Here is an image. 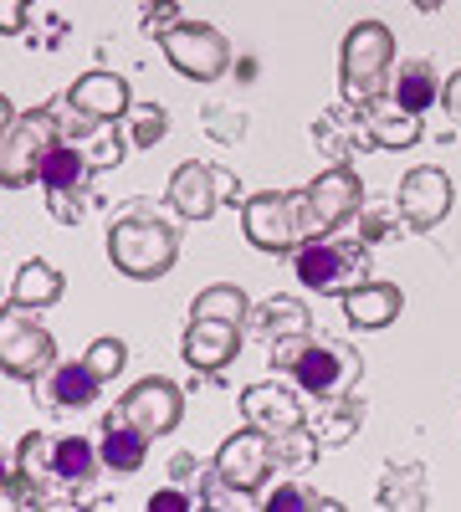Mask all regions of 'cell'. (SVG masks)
<instances>
[{
  "mask_svg": "<svg viewBox=\"0 0 461 512\" xmlns=\"http://www.w3.org/2000/svg\"><path fill=\"white\" fill-rule=\"evenodd\" d=\"M180 256V231L170 221L149 216V210H134V216H118L108 226V262L134 277V282H154L175 267Z\"/></svg>",
  "mask_w": 461,
  "mask_h": 512,
  "instance_id": "cell-1",
  "label": "cell"
},
{
  "mask_svg": "<svg viewBox=\"0 0 461 512\" xmlns=\"http://www.w3.org/2000/svg\"><path fill=\"white\" fill-rule=\"evenodd\" d=\"M292 272L308 292H333L344 297L349 287L369 282V241H328V236H313L292 251Z\"/></svg>",
  "mask_w": 461,
  "mask_h": 512,
  "instance_id": "cell-2",
  "label": "cell"
},
{
  "mask_svg": "<svg viewBox=\"0 0 461 512\" xmlns=\"http://www.w3.org/2000/svg\"><path fill=\"white\" fill-rule=\"evenodd\" d=\"M41 308H26V303H0V374L6 379H21V384H36L57 364V344L52 333L41 328L36 318Z\"/></svg>",
  "mask_w": 461,
  "mask_h": 512,
  "instance_id": "cell-3",
  "label": "cell"
},
{
  "mask_svg": "<svg viewBox=\"0 0 461 512\" xmlns=\"http://www.w3.org/2000/svg\"><path fill=\"white\" fill-rule=\"evenodd\" d=\"M395 72V36L385 21H359L344 36V103H369L385 93Z\"/></svg>",
  "mask_w": 461,
  "mask_h": 512,
  "instance_id": "cell-4",
  "label": "cell"
},
{
  "mask_svg": "<svg viewBox=\"0 0 461 512\" xmlns=\"http://www.w3.org/2000/svg\"><path fill=\"white\" fill-rule=\"evenodd\" d=\"M164 200H170V210H175L180 221H211L221 205H236V210L246 205L241 180L231 175V169L226 164H200V159H190V164L175 169Z\"/></svg>",
  "mask_w": 461,
  "mask_h": 512,
  "instance_id": "cell-5",
  "label": "cell"
},
{
  "mask_svg": "<svg viewBox=\"0 0 461 512\" xmlns=\"http://www.w3.org/2000/svg\"><path fill=\"white\" fill-rule=\"evenodd\" d=\"M57 139H62V113H52V108L16 113V123L6 128V139H0V185L6 190L36 185V169Z\"/></svg>",
  "mask_w": 461,
  "mask_h": 512,
  "instance_id": "cell-6",
  "label": "cell"
},
{
  "mask_svg": "<svg viewBox=\"0 0 461 512\" xmlns=\"http://www.w3.org/2000/svg\"><path fill=\"white\" fill-rule=\"evenodd\" d=\"M287 374H292V384H298L303 395L339 400V395H354V384L364 374V359L344 344V338H308Z\"/></svg>",
  "mask_w": 461,
  "mask_h": 512,
  "instance_id": "cell-7",
  "label": "cell"
},
{
  "mask_svg": "<svg viewBox=\"0 0 461 512\" xmlns=\"http://www.w3.org/2000/svg\"><path fill=\"white\" fill-rule=\"evenodd\" d=\"M241 231L257 251H298L308 241L303 231V195L298 190H262V195H246L241 205Z\"/></svg>",
  "mask_w": 461,
  "mask_h": 512,
  "instance_id": "cell-8",
  "label": "cell"
},
{
  "mask_svg": "<svg viewBox=\"0 0 461 512\" xmlns=\"http://www.w3.org/2000/svg\"><path fill=\"white\" fill-rule=\"evenodd\" d=\"M159 52L170 57V67L190 82H216L231 67V41L211 21H175L159 36Z\"/></svg>",
  "mask_w": 461,
  "mask_h": 512,
  "instance_id": "cell-9",
  "label": "cell"
},
{
  "mask_svg": "<svg viewBox=\"0 0 461 512\" xmlns=\"http://www.w3.org/2000/svg\"><path fill=\"white\" fill-rule=\"evenodd\" d=\"M298 195H303V231H308V241L313 236H333L349 216H359V205H364V185H359V175L349 164L323 169V175L308 190H298Z\"/></svg>",
  "mask_w": 461,
  "mask_h": 512,
  "instance_id": "cell-10",
  "label": "cell"
},
{
  "mask_svg": "<svg viewBox=\"0 0 461 512\" xmlns=\"http://www.w3.org/2000/svg\"><path fill=\"white\" fill-rule=\"evenodd\" d=\"M272 466H277V441L267 431H257V425H241V431L231 441H221V451H216V477L231 492H241L246 502L267 487Z\"/></svg>",
  "mask_w": 461,
  "mask_h": 512,
  "instance_id": "cell-11",
  "label": "cell"
},
{
  "mask_svg": "<svg viewBox=\"0 0 461 512\" xmlns=\"http://www.w3.org/2000/svg\"><path fill=\"white\" fill-rule=\"evenodd\" d=\"M129 425H139L144 436H170L175 425H180V415H185V395H180V384H170V379H139L129 395H123L118 405H113Z\"/></svg>",
  "mask_w": 461,
  "mask_h": 512,
  "instance_id": "cell-12",
  "label": "cell"
},
{
  "mask_svg": "<svg viewBox=\"0 0 461 512\" xmlns=\"http://www.w3.org/2000/svg\"><path fill=\"white\" fill-rule=\"evenodd\" d=\"M451 180H446V169H436V164H415V169H405V180H400V190H395V205H400V216H405V226L410 231H431L436 221H446L451 216Z\"/></svg>",
  "mask_w": 461,
  "mask_h": 512,
  "instance_id": "cell-13",
  "label": "cell"
},
{
  "mask_svg": "<svg viewBox=\"0 0 461 512\" xmlns=\"http://www.w3.org/2000/svg\"><path fill=\"white\" fill-rule=\"evenodd\" d=\"M241 415H246V425H257V431H267V436H287V431H298V425H308V405L298 400V390H287L282 379L246 384Z\"/></svg>",
  "mask_w": 461,
  "mask_h": 512,
  "instance_id": "cell-14",
  "label": "cell"
},
{
  "mask_svg": "<svg viewBox=\"0 0 461 512\" xmlns=\"http://www.w3.org/2000/svg\"><path fill=\"white\" fill-rule=\"evenodd\" d=\"M241 338H246L241 323H226V318H190L180 354H185V364H190L195 374H216V369H226V364L236 359Z\"/></svg>",
  "mask_w": 461,
  "mask_h": 512,
  "instance_id": "cell-15",
  "label": "cell"
},
{
  "mask_svg": "<svg viewBox=\"0 0 461 512\" xmlns=\"http://www.w3.org/2000/svg\"><path fill=\"white\" fill-rule=\"evenodd\" d=\"M62 103L72 113H82V118H93V123H123V113L134 108L129 82H123L118 72H82Z\"/></svg>",
  "mask_w": 461,
  "mask_h": 512,
  "instance_id": "cell-16",
  "label": "cell"
},
{
  "mask_svg": "<svg viewBox=\"0 0 461 512\" xmlns=\"http://www.w3.org/2000/svg\"><path fill=\"white\" fill-rule=\"evenodd\" d=\"M359 128H364V144H374V149H410L415 139L426 134L421 128V113H410V108H400L395 98H369V103H359Z\"/></svg>",
  "mask_w": 461,
  "mask_h": 512,
  "instance_id": "cell-17",
  "label": "cell"
},
{
  "mask_svg": "<svg viewBox=\"0 0 461 512\" xmlns=\"http://www.w3.org/2000/svg\"><path fill=\"white\" fill-rule=\"evenodd\" d=\"M103 390V379L88 369V364H52L47 374H41V400H47L52 410H88Z\"/></svg>",
  "mask_w": 461,
  "mask_h": 512,
  "instance_id": "cell-18",
  "label": "cell"
},
{
  "mask_svg": "<svg viewBox=\"0 0 461 512\" xmlns=\"http://www.w3.org/2000/svg\"><path fill=\"white\" fill-rule=\"evenodd\" d=\"M405 308V292L395 282H359L344 292V318L354 328H390Z\"/></svg>",
  "mask_w": 461,
  "mask_h": 512,
  "instance_id": "cell-19",
  "label": "cell"
},
{
  "mask_svg": "<svg viewBox=\"0 0 461 512\" xmlns=\"http://www.w3.org/2000/svg\"><path fill=\"white\" fill-rule=\"evenodd\" d=\"M149 441H154V436H144L139 425H129L118 410H108V415H103V441H98V456H103L108 472H139V466L149 461Z\"/></svg>",
  "mask_w": 461,
  "mask_h": 512,
  "instance_id": "cell-20",
  "label": "cell"
},
{
  "mask_svg": "<svg viewBox=\"0 0 461 512\" xmlns=\"http://www.w3.org/2000/svg\"><path fill=\"white\" fill-rule=\"evenodd\" d=\"M93 169H98V164L88 159V149L72 144V139H57V144L47 149V159H41V169H36V185H41V190H88Z\"/></svg>",
  "mask_w": 461,
  "mask_h": 512,
  "instance_id": "cell-21",
  "label": "cell"
},
{
  "mask_svg": "<svg viewBox=\"0 0 461 512\" xmlns=\"http://www.w3.org/2000/svg\"><path fill=\"white\" fill-rule=\"evenodd\" d=\"M257 338H287V333H313V313L303 297H267V303L251 308V323H246Z\"/></svg>",
  "mask_w": 461,
  "mask_h": 512,
  "instance_id": "cell-22",
  "label": "cell"
},
{
  "mask_svg": "<svg viewBox=\"0 0 461 512\" xmlns=\"http://www.w3.org/2000/svg\"><path fill=\"white\" fill-rule=\"evenodd\" d=\"M390 98H395L400 108H410V113H426L431 103H441V77H436V67L421 62V57L405 62V67H395Z\"/></svg>",
  "mask_w": 461,
  "mask_h": 512,
  "instance_id": "cell-23",
  "label": "cell"
},
{
  "mask_svg": "<svg viewBox=\"0 0 461 512\" xmlns=\"http://www.w3.org/2000/svg\"><path fill=\"white\" fill-rule=\"evenodd\" d=\"M323 410H318V441L323 446H349L354 436H359V425H364V400H354V395H339V400H318Z\"/></svg>",
  "mask_w": 461,
  "mask_h": 512,
  "instance_id": "cell-24",
  "label": "cell"
},
{
  "mask_svg": "<svg viewBox=\"0 0 461 512\" xmlns=\"http://www.w3.org/2000/svg\"><path fill=\"white\" fill-rule=\"evenodd\" d=\"M62 292H67V282H62V272L47 267V262H26V267L16 272V282H11V297H16V303H26V308H52Z\"/></svg>",
  "mask_w": 461,
  "mask_h": 512,
  "instance_id": "cell-25",
  "label": "cell"
},
{
  "mask_svg": "<svg viewBox=\"0 0 461 512\" xmlns=\"http://www.w3.org/2000/svg\"><path fill=\"white\" fill-rule=\"evenodd\" d=\"M118 128H123V139H129V149H154L164 134H170V113H164L159 103H134Z\"/></svg>",
  "mask_w": 461,
  "mask_h": 512,
  "instance_id": "cell-26",
  "label": "cell"
},
{
  "mask_svg": "<svg viewBox=\"0 0 461 512\" xmlns=\"http://www.w3.org/2000/svg\"><path fill=\"white\" fill-rule=\"evenodd\" d=\"M190 318H226V323H241V318H251V303H246L241 287L216 282V287H205L195 303H190Z\"/></svg>",
  "mask_w": 461,
  "mask_h": 512,
  "instance_id": "cell-27",
  "label": "cell"
},
{
  "mask_svg": "<svg viewBox=\"0 0 461 512\" xmlns=\"http://www.w3.org/2000/svg\"><path fill=\"white\" fill-rule=\"evenodd\" d=\"M421 482H426V466H390L385 472V482H380V507H426V492H421Z\"/></svg>",
  "mask_w": 461,
  "mask_h": 512,
  "instance_id": "cell-28",
  "label": "cell"
},
{
  "mask_svg": "<svg viewBox=\"0 0 461 512\" xmlns=\"http://www.w3.org/2000/svg\"><path fill=\"white\" fill-rule=\"evenodd\" d=\"M277 441V466H313L323 441L318 431H308V425H298V431H287V436H272Z\"/></svg>",
  "mask_w": 461,
  "mask_h": 512,
  "instance_id": "cell-29",
  "label": "cell"
},
{
  "mask_svg": "<svg viewBox=\"0 0 461 512\" xmlns=\"http://www.w3.org/2000/svg\"><path fill=\"white\" fill-rule=\"evenodd\" d=\"M400 226H405V216H400V205H359V241H390V236H400Z\"/></svg>",
  "mask_w": 461,
  "mask_h": 512,
  "instance_id": "cell-30",
  "label": "cell"
},
{
  "mask_svg": "<svg viewBox=\"0 0 461 512\" xmlns=\"http://www.w3.org/2000/svg\"><path fill=\"white\" fill-rule=\"evenodd\" d=\"M82 364H88V369L108 384V379H118V374H123V364H129V344H123V338H98V344L88 349V359H82Z\"/></svg>",
  "mask_w": 461,
  "mask_h": 512,
  "instance_id": "cell-31",
  "label": "cell"
},
{
  "mask_svg": "<svg viewBox=\"0 0 461 512\" xmlns=\"http://www.w3.org/2000/svg\"><path fill=\"white\" fill-rule=\"evenodd\" d=\"M287 507H339L333 497H323V492H313V487H298V482H282V487H272L267 492V512H287Z\"/></svg>",
  "mask_w": 461,
  "mask_h": 512,
  "instance_id": "cell-32",
  "label": "cell"
},
{
  "mask_svg": "<svg viewBox=\"0 0 461 512\" xmlns=\"http://www.w3.org/2000/svg\"><path fill=\"white\" fill-rule=\"evenodd\" d=\"M88 190H47V210L62 221V226H77L82 216H88Z\"/></svg>",
  "mask_w": 461,
  "mask_h": 512,
  "instance_id": "cell-33",
  "label": "cell"
},
{
  "mask_svg": "<svg viewBox=\"0 0 461 512\" xmlns=\"http://www.w3.org/2000/svg\"><path fill=\"white\" fill-rule=\"evenodd\" d=\"M205 128H211L216 139L236 144V139L246 134V118H231V108H205Z\"/></svg>",
  "mask_w": 461,
  "mask_h": 512,
  "instance_id": "cell-34",
  "label": "cell"
},
{
  "mask_svg": "<svg viewBox=\"0 0 461 512\" xmlns=\"http://www.w3.org/2000/svg\"><path fill=\"white\" fill-rule=\"evenodd\" d=\"M31 16V0H0V36H21Z\"/></svg>",
  "mask_w": 461,
  "mask_h": 512,
  "instance_id": "cell-35",
  "label": "cell"
},
{
  "mask_svg": "<svg viewBox=\"0 0 461 512\" xmlns=\"http://www.w3.org/2000/svg\"><path fill=\"white\" fill-rule=\"evenodd\" d=\"M195 502H200V497H190V492H180V487H164V492L149 497V512H195Z\"/></svg>",
  "mask_w": 461,
  "mask_h": 512,
  "instance_id": "cell-36",
  "label": "cell"
},
{
  "mask_svg": "<svg viewBox=\"0 0 461 512\" xmlns=\"http://www.w3.org/2000/svg\"><path fill=\"white\" fill-rule=\"evenodd\" d=\"M441 103H446V113L461 123V72H451V77L441 82Z\"/></svg>",
  "mask_w": 461,
  "mask_h": 512,
  "instance_id": "cell-37",
  "label": "cell"
},
{
  "mask_svg": "<svg viewBox=\"0 0 461 512\" xmlns=\"http://www.w3.org/2000/svg\"><path fill=\"white\" fill-rule=\"evenodd\" d=\"M11 123H16V108H11V98H0V139H6Z\"/></svg>",
  "mask_w": 461,
  "mask_h": 512,
  "instance_id": "cell-38",
  "label": "cell"
},
{
  "mask_svg": "<svg viewBox=\"0 0 461 512\" xmlns=\"http://www.w3.org/2000/svg\"><path fill=\"white\" fill-rule=\"evenodd\" d=\"M410 6L421 11V16H436V11H446V0H410Z\"/></svg>",
  "mask_w": 461,
  "mask_h": 512,
  "instance_id": "cell-39",
  "label": "cell"
},
{
  "mask_svg": "<svg viewBox=\"0 0 461 512\" xmlns=\"http://www.w3.org/2000/svg\"><path fill=\"white\" fill-rule=\"evenodd\" d=\"M0 497H11V472H6V461H0Z\"/></svg>",
  "mask_w": 461,
  "mask_h": 512,
  "instance_id": "cell-40",
  "label": "cell"
}]
</instances>
